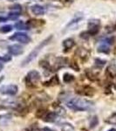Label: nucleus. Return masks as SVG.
I'll return each instance as SVG.
<instances>
[{"label": "nucleus", "mask_w": 116, "mask_h": 131, "mask_svg": "<svg viewBox=\"0 0 116 131\" xmlns=\"http://www.w3.org/2000/svg\"><path fill=\"white\" fill-rule=\"evenodd\" d=\"M12 30V26L10 25H4V26L0 27V31L2 33H7V32H10V31Z\"/></svg>", "instance_id": "18"}, {"label": "nucleus", "mask_w": 116, "mask_h": 131, "mask_svg": "<svg viewBox=\"0 0 116 131\" xmlns=\"http://www.w3.org/2000/svg\"><path fill=\"white\" fill-rule=\"evenodd\" d=\"M45 115H46L45 109H39V110H38V112L36 113V116H37V117H45Z\"/></svg>", "instance_id": "23"}, {"label": "nucleus", "mask_w": 116, "mask_h": 131, "mask_svg": "<svg viewBox=\"0 0 116 131\" xmlns=\"http://www.w3.org/2000/svg\"><path fill=\"white\" fill-rule=\"evenodd\" d=\"M15 27H16V29H18V30H29V29H30V26L27 24H25L22 21L17 23L15 25Z\"/></svg>", "instance_id": "16"}, {"label": "nucleus", "mask_w": 116, "mask_h": 131, "mask_svg": "<svg viewBox=\"0 0 116 131\" xmlns=\"http://www.w3.org/2000/svg\"><path fill=\"white\" fill-rule=\"evenodd\" d=\"M74 40L73 39H66L63 41V46H64L66 49L70 50L73 46H74Z\"/></svg>", "instance_id": "13"}, {"label": "nucleus", "mask_w": 116, "mask_h": 131, "mask_svg": "<svg viewBox=\"0 0 116 131\" xmlns=\"http://www.w3.org/2000/svg\"><path fill=\"white\" fill-rule=\"evenodd\" d=\"M10 60H11V58L8 55H5L4 57H0V61H2V62H4V63L8 62V61H10Z\"/></svg>", "instance_id": "24"}, {"label": "nucleus", "mask_w": 116, "mask_h": 131, "mask_svg": "<svg viewBox=\"0 0 116 131\" xmlns=\"http://www.w3.org/2000/svg\"><path fill=\"white\" fill-rule=\"evenodd\" d=\"M57 113L56 112H49L45 115V121L48 122H53L56 121Z\"/></svg>", "instance_id": "11"}, {"label": "nucleus", "mask_w": 116, "mask_h": 131, "mask_svg": "<svg viewBox=\"0 0 116 131\" xmlns=\"http://www.w3.org/2000/svg\"><path fill=\"white\" fill-rule=\"evenodd\" d=\"M4 107H8V108H12V109H17L19 108L21 104H20V101L19 100H10L7 101H5L3 103Z\"/></svg>", "instance_id": "8"}, {"label": "nucleus", "mask_w": 116, "mask_h": 131, "mask_svg": "<svg viewBox=\"0 0 116 131\" xmlns=\"http://www.w3.org/2000/svg\"><path fill=\"white\" fill-rule=\"evenodd\" d=\"M20 16V10H13V12H10L8 14V18L10 20H16L19 18Z\"/></svg>", "instance_id": "15"}, {"label": "nucleus", "mask_w": 116, "mask_h": 131, "mask_svg": "<svg viewBox=\"0 0 116 131\" xmlns=\"http://www.w3.org/2000/svg\"><path fill=\"white\" fill-rule=\"evenodd\" d=\"M108 131H116V130L114 129V128H112V129H109Z\"/></svg>", "instance_id": "28"}, {"label": "nucleus", "mask_w": 116, "mask_h": 131, "mask_svg": "<svg viewBox=\"0 0 116 131\" xmlns=\"http://www.w3.org/2000/svg\"><path fill=\"white\" fill-rule=\"evenodd\" d=\"M44 131H55V130L52 129V128H44Z\"/></svg>", "instance_id": "27"}, {"label": "nucleus", "mask_w": 116, "mask_h": 131, "mask_svg": "<svg viewBox=\"0 0 116 131\" xmlns=\"http://www.w3.org/2000/svg\"><path fill=\"white\" fill-rule=\"evenodd\" d=\"M18 88L16 85L13 84H10V85H6V86H2L0 88V93L2 94H5V95H10L13 96L18 93Z\"/></svg>", "instance_id": "4"}, {"label": "nucleus", "mask_w": 116, "mask_h": 131, "mask_svg": "<svg viewBox=\"0 0 116 131\" xmlns=\"http://www.w3.org/2000/svg\"><path fill=\"white\" fill-rule=\"evenodd\" d=\"M10 120H11V115L10 114L0 115V126H6Z\"/></svg>", "instance_id": "10"}, {"label": "nucleus", "mask_w": 116, "mask_h": 131, "mask_svg": "<svg viewBox=\"0 0 116 131\" xmlns=\"http://www.w3.org/2000/svg\"><path fill=\"white\" fill-rule=\"evenodd\" d=\"M88 27H89V30L87 31L88 34H96L99 31V29H100V22H99V20H91L88 24Z\"/></svg>", "instance_id": "6"}, {"label": "nucleus", "mask_w": 116, "mask_h": 131, "mask_svg": "<svg viewBox=\"0 0 116 131\" xmlns=\"http://www.w3.org/2000/svg\"><path fill=\"white\" fill-rule=\"evenodd\" d=\"M4 67V62H2V61H0V72L2 71V69H3Z\"/></svg>", "instance_id": "26"}, {"label": "nucleus", "mask_w": 116, "mask_h": 131, "mask_svg": "<svg viewBox=\"0 0 116 131\" xmlns=\"http://www.w3.org/2000/svg\"><path fill=\"white\" fill-rule=\"evenodd\" d=\"M30 27H39L40 25L45 24L44 20H37V19H31L28 21V23H26Z\"/></svg>", "instance_id": "12"}, {"label": "nucleus", "mask_w": 116, "mask_h": 131, "mask_svg": "<svg viewBox=\"0 0 116 131\" xmlns=\"http://www.w3.org/2000/svg\"><path fill=\"white\" fill-rule=\"evenodd\" d=\"M97 124H98V117L94 116L91 119V121H90V126H91V128H94Z\"/></svg>", "instance_id": "22"}, {"label": "nucleus", "mask_w": 116, "mask_h": 131, "mask_svg": "<svg viewBox=\"0 0 116 131\" xmlns=\"http://www.w3.org/2000/svg\"><path fill=\"white\" fill-rule=\"evenodd\" d=\"M40 79H41L40 73L38 71L33 70V71L29 72L28 74L26 75V78H25L26 85L33 86L35 84H37L38 82L40 81Z\"/></svg>", "instance_id": "3"}, {"label": "nucleus", "mask_w": 116, "mask_h": 131, "mask_svg": "<svg viewBox=\"0 0 116 131\" xmlns=\"http://www.w3.org/2000/svg\"><path fill=\"white\" fill-rule=\"evenodd\" d=\"M10 40L18 41L22 44H27L31 41V38L24 32H16L10 37Z\"/></svg>", "instance_id": "5"}, {"label": "nucleus", "mask_w": 116, "mask_h": 131, "mask_svg": "<svg viewBox=\"0 0 116 131\" xmlns=\"http://www.w3.org/2000/svg\"><path fill=\"white\" fill-rule=\"evenodd\" d=\"M52 35H51V36H49V37L45 38L44 40H42L40 43H39V45L36 46L34 49H33L30 52V53H29V55L25 59L24 61L22 62V67H25V66L30 64L31 61L34 60V59L37 58V56L39 55V53L41 52L42 49H43L45 46H47L48 44L50 43V41L52 40Z\"/></svg>", "instance_id": "2"}, {"label": "nucleus", "mask_w": 116, "mask_h": 131, "mask_svg": "<svg viewBox=\"0 0 116 131\" xmlns=\"http://www.w3.org/2000/svg\"><path fill=\"white\" fill-rule=\"evenodd\" d=\"M107 122L111 124H113V125H116V113H113L110 117L107 120Z\"/></svg>", "instance_id": "21"}, {"label": "nucleus", "mask_w": 116, "mask_h": 131, "mask_svg": "<svg viewBox=\"0 0 116 131\" xmlns=\"http://www.w3.org/2000/svg\"><path fill=\"white\" fill-rule=\"evenodd\" d=\"M9 1H14V0H9Z\"/></svg>", "instance_id": "29"}, {"label": "nucleus", "mask_w": 116, "mask_h": 131, "mask_svg": "<svg viewBox=\"0 0 116 131\" xmlns=\"http://www.w3.org/2000/svg\"><path fill=\"white\" fill-rule=\"evenodd\" d=\"M31 10L34 15H44L45 12V7H43L42 5H32L31 7Z\"/></svg>", "instance_id": "9"}, {"label": "nucleus", "mask_w": 116, "mask_h": 131, "mask_svg": "<svg viewBox=\"0 0 116 131\" xmlns=\"http://www.w3.org/2000/svg\"><path fill=\"white\" fill-rule=\"evenodd\" d=\"M74 80V76L70 74V73H65L64 76H63V81H64L66 83H70Z\"/></svg>", "instance_id": "17"}, {"label": "nucleus", "mask_w": 116, "mask_h": 131, "mask_svg": "<svg viewBox=\"0 0 116 131\" xmlns=\"http://www.w3.org/2000/svg\"><path fill=\"white\" fill-rule=\"evenodd\" d=\"M66 106L73 111H86L90 110L94 104L83 98H72L66 102Z\"/></svg>", "instance_id": "1"}, {"label": "nucleus", "mask_w": 116, "mask_h": 131, "mask_svg": "<svg viewBox=\"0 0 116 131\" xmlns=\"http://www.w3.org/2000/svg\"><path fill=\"white\" fill-rule=\"evenodd\" d=\"M98 51H99V52H104V53H108L109 51H110V49H109L108 46H107L106 45H102V46H99Z\"/></svg>", "instance_id": "20"}, {"label": "nucleus", "mask_w": 116, "mask_h": 131, "mask_svg": "<svg viewBox=\"0 0 116 131\" xmlns=\"http://www.w3.org/2000/svg\"><path fill=\"white\" fill-rule=\"evenodd\" d=\"M8 52L11 55L18 56L24 52V48L19 45H11L8 46Z\"/></svg>", "instance_id": "7"}, {"label": "nucleus", "mask_w": 116, "mask_h": 131, "mask_svg": "<svg viewBox=\"0 0 116 131\" xmlns=\"http://www.w3.org/2000/svg\"><path fill=\"white\" fill-rule=\"evenodd\" d=\"M82 94H84V95H87V96H92L94 94V89L91 86H84L83 88V92L81 93Z\"/></svg>", "instance_id": "14"}, {"label": "nucleus", "mask_w": 116, "mask_h": 131, "mask_svg": "<svg viewBox=\"0 0 116 131\" xmlns=\"http://www.w3.org/2000/svg\"><path fill=\"white\" fill-rule=\"evenodd\" d=\"M57 84H59V78L58 76H54V77H52V79L50 80L49 82H45V85H57Z\"/></svg>", "instance_id": "19"}, {"label": "nucleus", "mask_w": 116, "mask_h": 131, "mask_svg": "<svg viewBox=\"0 0 116 131\" xmlns=\"http://www.w3.org/2000/svg\"><path fill=\"white\" fill-rule=\"evenodd\" d=\"M7 19H8L7 18H5V17L0 16V23H1V22H5V21H7Z\"/></svg>", "instance_id": "25"}]
</instances>
